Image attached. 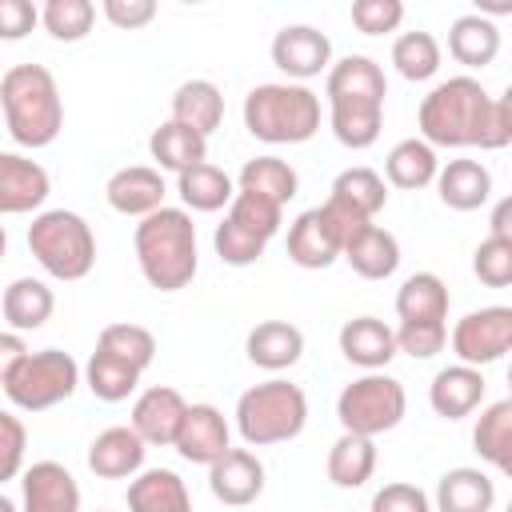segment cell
Segmentation results:
<instances>
[{
    "label": "cell",
    "instance_id": "cell-13",
    "mask_svg": "<svg viewBox=\"0 0 512 512\" xmlns=\"http://www.w3.org/2000/svg\"><path fill=\"white\" fill-rule=\"evenodd\" d=\"M24 512H80V484L56 460H36L20 472Z\"/></svg>",
    "mask_w": 512,
    "mask_h": 512
},
{
    "label": "cell",
    "instance_id": "cell-18",
    "mask_svg": "<svg viewBox=\"0 0 512 512\" xmlns=\"http://www.w3.org/2000/svg\"><path fill=\"white\" fill-rule=\"evenodd\" d=\"M144 436L128 424H116V428H104L92 444H88V468L100 476V480H128L144 468Z\"/></svg>",
    "mask_w": 512,
    "mask_h": 512
},
{
    "label": "cell",
    "instance_id": "cell-17",
    "mask_svg": "<svg viewBox=\"0 0 512 512\" xmlns=\"http://www.w3.org/2000/svg\"><path fill=\"white\" fill-rule=\"evenodd\" d=\"M164 176L160 168H148V164H128L120 172L108 176L104 184V200L112 204V212L120 216H152L164 208Z\"/></svg>",
    "mask_w": 512,
    "mask_h": 512
},
{
    "label": "cell",
    "instance_id": "cell-37",
    "mask_svg": "<svg viewBox=\"0 0 512 512\" xmlns=\"http://www.w3.org/2000/svg\"><path fill=\"white\" fill-rule=\"evenodd\" d=\"M236 188H240V192L268 196V200H276V204H288V200L296 196V188H300V176H296V168H292L288 160H280V156H256V160H248V164L240 168Z\"/></svg>",
    "mask_w": 512,
    "mask_h": 512
},
{
    "label": "cell",
    "instance_id": "cell-41",
    "mask_svg": "<svg viewBox=\"0 0 512 512\" xmlns=\"http://www.w3.org/2000/svg\"><path fill=\"white\" fill-rule=\"evenodd\" d=\"M92 20H96L92 0H48L40 8V24L48 28L52 40H64V44L84 40L92 32Z\"/></svg>",
    "mask_w": 512,
    "mask_h": 512
},
{
    "label": "cell",
    "instance_id": "cell-48",
    "mask_svg": "<svg viewBox=\"0 0 512 512\" xmlns=\"http://www.w3.org/2000/svg\"><path fill=\"white\" fill-rule=\"evenodd\" d=\"M104 16H108V24L132 32V28H144L156 20V0H104Z\"/></svg>",
    "mask_w": 512,
    "mask_h": 512
},
{
    "label": "cell",
    "instance_id": "cell-28",
    "mask_svg": "<svg viewBox=\"0 0 512 512\" xmlns=\"http://www.w3.org/2000/svg\"><path fill=\"white\" fill-rule=\"evenodd\" d=\"M496 484L480 468H448L436 484V512H492Z\"/></svg>",
    "mask_w": 512,
    "mask_h": 512
},
{
    "label": "cell",
    "instance_id": "cell-24",
    "mask_svg": "<svg viewBox=\"0 0 512 512\" xmlns=\"http://www.w3.org/2000/svg\"><path fill=\"white\" fill-rule=\"evenodd\" d=\"M56 308V296L44 280H32V276H20L4 288V300H0V312H4V324L8 332H36L48 324Z\"/></svg>",
    "mask_w": 512,
    "mask_h": 512
},
{
    "label": "cell",
    "instance_id": "cell-54",
    "mask_svg": "<svg viewBox=\"0 0 512 512\" xmlns=\"http://www.w3.org/2000/svg\"><path fill=\"white\" fill-rule=\"evenodd\" d=\"M0 512H16V508H12V500H0Z\"/></svg>",
    "mask_w": 512,
    "mask_h": 512
},
{
    "label": "cell",
    "instance_id": "cell-57",
    "mask_svg": "<svg viewBox=\"0 0 512 512\" xmlns=\"http://www.w3.org/2000/svg\"><path fill=\"white\" fill-rule=\"evenodd\" d=\"M100 512H104V508H100Z\"/></svg>",
    "mask_w": 512,
    "mask_h": 512
},
{
    "label": "cell",
    "instance_id": "cell-30",
    "mask_svg": "<svg viewBox=\"0 0 512 512\" xmlns=\"http://www.w3.org/2000/svg\"><path fill=\"white\" fill-rule=\"evenodd\" d=\"M176 124L200 132V136H212L224 120V96L212 80H184L176 92H172V116Z\"/></svg>",
    "mask_w": 512,
    "mask_h": 512
},
{
    "label": "cell",
    "instance_id": "cell-43",
    "mask_svg": "<svg viewBox=\"0 0 512 512\" xmlns=\"http://www.w3.org/2000/svg\"><path fill=\"white\" fill-rule=\"evenodd\" d=\"M472 272L488 288H508L512 284V244L500 240V236L480 240L476 252H472Z\"/></svg>",
    "mask_w": 512,
    "mask_h": 512
},
{
    "label": "cell",
    "instance_id": "cell-9",
    "mask_svg": "<svg viewBox=\"0 0 512 512\" xmlns=\"http://www.w3.org/2000/svg\"><path fill=\"white\" fill-rule=\"evenodd\" d=\"M408 412V396H404V384L388 372H364L360 380L344 384V392L336 396V416H340V428L344 432H356V436H380V432H392Z\"/></svg>",
    "mask_w": 512,
    "mask_h": 512
},
{
    "label": "cell",
    "instance_id": "cell-14",
    "mask_svg": "<svg viewBox=\"0 0 512 512\" xmlns=\"http://www.w3.org/2000/svg\"><path fill=\"white\" fill-rule=\"evenodd\" d=\"M208 488L220 504L228 508H248L264 492V464L248 448H228L212 468H208Z\"/></svg>",
    "mask_w": 512,
    "mask_h": 512
},
{
    "label": "cell",
    "instance_id": "cell-33",
    "mask_svg": "<svg viewBox=\"0 0 512 512\" xmlns=\"http://www.w3.org/2000/svg\"><path fill=\"white\" fill-rule=\"evenodd\" d=\"M376 472V440L340 432V440L328 448V480L336 488H364Z\"/></svg>",
    "mask_w": 512,
    "mask_h": 512
},
{
    "label": "cell",
    "instance_id": "cell-16",
    "mask_svg": "<svg viewBox=\"0 0 512 512\" xmlns=\"http://www.w3.org/2000/svg\"><path fill=\"white\" fill-rule=\"evenodd\" d=\"M188 464H216L228 448H232V432H228V420L216 404H188V416H184V428L172 444Z\"/></svg>",
    "mask_w": 512,
    "mask_h": 512
},
{
    "label": "cell",
    "instance_id": "cell-4",
    "mask_svg": "<svg viewBox=\"0 0 512 512\" xmlns=\"http://www.w3.org/2000/svg\"><path fill=\"white\" fill-rule=\"evenodd\" d=\"M136 264L160 292H180L196 276V224L184 208H160L136 224Z\"/></svg>",
    "mask_w": 512,
    "mask_h": 512
},
{
    "label": "cell",
    "instance_id": "cell-7",
    "mask_svg": "<svg viewBox=\"0 0 512 512\" xmlns=\"http://www.w3.org/2000/svg\"><path fill=\"white\" fill-rule=\"evenodd\" d=\"M28 252L40 260V268L56 280H84L96 264V236L80 212L52 208L32 216L28 224Z\"/></svg>",
    "mask_w": 512,
    "mask_h": 512
},
{
    "label": "cell",
    "instance_id": "cell-12",
    "mask_svg": "<svg viewBox=\"0 0 512 512\" xmlns=\"http://www.w3.org/2000/svg\"><path fill=\"white\" fill-rule=\"evenodd\" d=\"M340 256H344V236L332 224V216L324 212V204L308 208L292 220V228H288V260L292 264L320 272V268H332Z\"/></svg>",
    "mask_w": 512,
    "mask_h": 512
},
{
    "label": "cell",
    "instance_id": "cell-47",
    "mask_svg": "<svg viewBox=\"0 0 512 512\" xmlns=\"http://www.w3.org/2000/svg\"><path fill=\"white\" fill-rule=\"evenodd\" d=\"M372 512H432V504L416 484L396 480V484H384L372 496Z\"/></svg>",
    "mask_w": 512,
    "mask_h": 512
},
{
    "label": "cell",
    "instance_id": "cell-42",
    "mask_svg": "<svg viewBox=\"0 0 512 512\" xmlns=\"http://www.w3.org/2000/svg\"><path fill=\"white\" fill-rule=\"evenodd\" d=\"M212 244H216V256H220L224 264H232V268H248V264H256V260L264 256V248H268L264 236H256L252 228L236 224L232 216H224V220L216 224Z\"/></svg>",
    "mask_w": 512,
    "mask_h": 512
},
{
    "label": "cell",
    "instance_id": "cell-55",
    "mask_svg": "<svg viewBox=\"0 0 512 512\" xmlns=\"http://www.w3.org/2000/svg\"><path fill=\"white\" fill-rule=\"evenodd\" d=\"M508 400H512V368H508Z\"/></svg>",
    "mask_w": 512,
    "mask_h": 512
},
{
    "label": "cell",
    "instance_id": "cell-44",
    "mask_svg": "<svg viewBox=\"0 0 512 512\" xmlns=\"http://www.w3.org/2000/svg\"><path fill=\"white\" fill-rule=\"evenodd\" d=\"M400 20H404V4H400V0H356V4H352V24H356L364 36L396 32Z\"/></svg>",
    "mask_w": 512,
    "mask_h": 512
},
{
    "label": "cell",
    "instance_id": "cell-45",
    "mask_svg": "<svg viewBox=\"0 0 512 512\" xmlns=\"http://www.w3.org/2000/svg\"><path fill=\"white\" fill-rule=\"evenodd\" d=\"M396 344L412 360H428L448 344V324H400L396 328Z\"/></svg>",
    "mask_w": 512,
    "mask_h": 512
},
{
    "label": "cell",
    "instance_id": "cell-1",
    "mask_svg": "<svg viewBox=\"0 0 512 512\" xmlns=\"http://www.w3.org/2000/svg\"><path fill=\"white\" fill-rule=\"evenodd\" d=\"M420 136L432 148H484L496 152L508 144L496 96L484 92L472 76H448L420 100Z\"/></svg>",
    "mask_w": 512,
    "mask_h": 512
},
{
    "label": "cell",
    "instance_id": "cell-35",
    "mask_svg": "<svg viewBox=\"0 0 512 512\" xmlns=\"http://www.w3.org/2000/svg\"><path fill=\"white\" fill-rule=\"evenodd\" d=\"M384 176H388V184H396V188H424V184H432L436 176H440V160H436V148L428 144V140H400L388 156H384Z\"/></svg>",
    "mask_w": 512,
    "mask_h": 512
},
{
    "label": "cell",
    "instance_id": "cell-39",
    "mask_svg": "<svg viewBox=\"0 0 512 512\" xmlns=\"http://www.w3.org/2000/svg\"><path fill=\"white\" fill-rule=\"evenodd\" d=\"M392 64H396V72L404 76V80H432L436 72H440V44H436V36L432 32H404V36H396V44H392Z\"/></svg>",
    "mask_w": 512,
    "mask_h": 512
},
{
    "label": "cell",
    "instance_id": "cell-53",
    "mask_svg": "<svg viewBox=\"0 0 512 512\" xmlns=\"http://www.w3.org/2000/svg\"><path fill=\"white\" fill-rule=\"evenodd\" d=\"M496 108H500V120H504V132H508V140H512V84L496 96Z\"/></svg>",
    "mask_w": 512,
    "mask_h": 512
},
{
    "label": "cell",
    "instance_id": "cell-10",
    "mask_svg": "<svg viewBox=\"0 0 512 512\" xmlns=\"http://www.w3.org/2000/svg\"><path fill=\"white\" fill-rule=\"evenodd\" d=\"M452 352L460 364L484 368L500 356L512 352V308L508 304H488L456 320L452 328Z\"/></svg>",
    "mask_w": 512,
    "mask_h": 512
},
{
    "label": "cell",
    "instance_id": "cell-52",
    "mask_svg": "<svg viewBox=\"0 0 512 512\" xmlns=\"http://www.w3.org/2000/svg\"><path fill=\"white\" fill-rule=\"evenodd\" d=\"M476 16H512V0H476Z\"/></svg>",
    "mask_w": 512,
    "mask_h": 512
},
{
    "label": "cell",
    "instance_id": "cell-26",
    "mask_svg": "<svg viewBox=\"0 0 512 512\" xmlns=\"http://www.w3.org/2000/svg\"><path fill=\"white\" fill-rule=\"evenodd\" d=\"M344 260L352 264L356 276L364 280H388L396 268H400V240L380 228V224H368L364 232H356L344 248Z\"/></svg>",
    "mask_w": 512,
    "mask_h": 512
},
{
    "label": "cell",
    "instance_id": "cell-40",
    "mask_svg": "<svg viewBox=\"0 0 512 512\" xmlns=\"http://www.w3.org/2000/svg\"><path fill=\"white\" fill-rule=\"evenodd\" d=\"M96 348H104V352H112V356L136 364L140 372L156 360V336H152L144 324H128V320H120V324H104L100 336H96Z\"/></svg>",
    "mask_w": 512,
    "mask_h": 512
},
{
    "label": "cell",
    "instance_id": "cell-22",
    "mask_svg": "<svg viewBox=\"0 0 512 512\" xmlns=\"http://www.w3.org/2000/svg\"><path fill=\"white\" fill-rule=\"evenodd\" d=\"M244 352L256 368L264 372H284L292 368L300 356H304V332L288 320H260L248 340H244Z\"/></svg>",
    "mask_w": 512,
    "mask_h": 512
},
{
    "label": "cell",
    "instance_id": "cell-8",
    "mask_svg": "<svg viewBox=\"0 0 512 512\" xmlns=\"http://www.w3.org/2000/svg\"><path fill=\"white\" fill-rule=\"evenodd\" d=\"M0 384H4V396L16 408L44 412V408H56L60 400H68L76 392L80 364L60 348H40V352H28L20 364L4 368Z\"/></svg>",
    "mask_w": 512,
    "mask_h": 512
},
{
    "label": "cell",
    "instance_id": "cell-25",
    "mask_svg": "<svg viewBox=\"0 0 512 512\" xmlns=\"http://www.w3.org/2000/svg\"><path fill=\"white\" fill-rule=\"evenodd\" d=\"M448 52L464 68H488L496 60V52H500V28H496V20L476 16V12L456 16L452 28H448Z\"/></svg>",
    "mask_w": 512,
    "mask_h": 512
},
{
    "label": "cell",
    "instance_id": "cell-23",
    "mask_svg": "<svg viewBox=\"0 0 512 512\" xmlns=\"http://www.w3.org/2000/svg\"><path fill=\"white\" fill-rule=\"evenodd\" d=\"M436 192L452 212H476L492 196V172L480 160H448L436 176Z\"/></svg>",
    "mask_w": 512,
    "mask_h": 512
},
{
    "label": "cell",
    "instance_id": "cell-15",
    "mask_svg": "<svg viewBox=\"0 0 512 512\" xmlns=\"http://www.w3.org/2000/svg\"><path fill=\"white\" fill-rule=\"evenodd\" d=\"M184 416H188V400L168 388V384H156V388H144L132 404V428L144 436V444H176L180 428H184Z\"/></svg>",
    "mask_w": 512,
    "mask_h": 512
},
{
    "label": "cell",
    "instance_id": "cell-50",
    "mask_svg": "<svg viewBox=\"0 0 512 512\" xmlns=\"http://www.w3.org/2000/svg\"><path fill=\"white\" fill-rule=\"evenodd\" d=\"M488 236H500V240L512 244V196L496 200V208H492V216H488Z\"/></svg>",
    "mask_w": 512,
    "mask_h": 512
},
{
    "label": "cell",
    "instance_id": "cell-49",
    "mask_svg": "<svg viewBox=\"0 0 512 512\" xmlns=\"http://www.w3.org/2000/svg\"><path fill=\"white\" fill-rule=\"evenodd\" d=\"M36 20H40V8L32 0H0V36L4 40H20L24 32H32Z\"/></svg>",
    "mask_w": 512,
    "mask_h": 512
},
{
    "label": "cell",
    "instance_id": "cell-56",
    "mask_svg": "<svg viewBox=\"0 0 512 512\" xmlns=\"http://www.w3.org/2000/svg\"><path fill=\"white\" fill-rule=\"evenodd\" d=\"M504 512H512V500H508V508H504Z\"/></svg>",
    "mask_w": 512,
    "mask_h": 512
},
{
    "label": "cell",
    "instance_id": "cell-5",
    "mask_svg": "<svg viewBox=\"0 0 512 512\" xmlns=\"http://www.w3.org/2000/svg\"><path fill=\"white\" fill-rule=\"evenodd\" d=\"M244 128L264 144H304L320 128V96L304 84H256L244 96Z\"/></svg>",
    "mask_w": 512,
    "mask_h": 512
},
{
    "label": "cell",
    "instance_id": "cell-38",
    "mask_svg": "<svg viewBox=\"0 0 512 512\" xmlns=\"http://www.w3.org/2000/svg\"><path fill=\"white\" fill-rule=\"evenodd\" d=\"M140 376H144V372H140L136 364H128V360H120V356H112V352H104V348H96L92 360H88V368H84V380H88L92 396L104 400V404L128 400V396L136 392Z\"/></svg>",
    "mask_w": 512,
    "mask_h": 512
},
{
    "label": "cell",
    "instance_id": "cell-34",
    "mask_svg": "<svg viewBox=\"0 0 512 512\" xmlns=\"http://www.w3.org/2000/svg\"><path fill=\"white\" fill-rule=\"evenodd\" d=\"M176 192H180V200L192 208V212H220L224 204H232L236 200V184H232V176L224 172V168H216V164H196V168H188V172H180L176 176Z\"/></svg>",
    "mask_w": 512,
    "mask_h": 512
},
{
    "label": "cell",
    "instance_id": "cell-46",
    "mask_svg": "<svg viewBox=\"0 0 512 512\" xmlns=\"http://www.w3.org/2000/svg\"><path fill=\"white\" fill-rule=\"evenodd\" d=\"M0 436H4V460H0V476L4 480H16L20 476V464H24V448H28V428L20 424L16 412H0Z\"/></svg>",
    "mask_w": 512,
    "mask_h": 512
},
{
    "label": "cell",
    "instance_id": "cell-3",
    "mask_svg": "<svg viewBox=\"0 0 512 512\" xmlns=\"http://www.w3.org/2000/svg\"><path fill=\"white\" fill-rule=\"evenodd\" d=\"M0 108L20 148H48L64 128V100L44 64H12L0 80Z\"/></svg>",
    "mask_w": 512,
    "mask_h": 512
},
{
    "label": "cell",
    "instance_id": "cell-2",
    "mask_svg": "<svg viewBox=\"0 0 512 512\" xmlns=\"http://www.w3.org/2000/svg\"><path fill=\"white\" fill-rule=\"evenodd\" d=\"M324 96H328L332 136L344 148L364 152V148H372L380 140L388 80H384V68L372 56H344V60H336L328 68Z\"/></svg>",
    "mask_w": 512,
    "mask_h": 512
},
{
    "label": "cell",
    "instance_id": "cell-6",
    "mask_svg": "<svg viewBox=\"0 0 512 512\" xmlns=\"http://www.w3.org/2000/svg\"><path fill=\"white\" fill-rule=\"evenodd\" d=\"M308 424V396L292 380H264L252 384L236 400V428L244 444L264 448V444H284L296 440Z\"/></svg>",
    "mask_w": 512,
    "mask_h": 512
},
{
    "label": "cell",
    "instance_id": "cell-29",
    "mask_svg": "<svg viewBox=\"0 0 512 512\" xmlns=\"http://www.w3.org/2000/svg\"><path fill=\"white\" fill-rule=\"evenodd\" d=\"M128 512H192V500L172 468H144L128 484Z\"/></svg>",
    "mask_w": 512,
    "mask_h": 512
},
{
    "label": "cell",
    "instance_id": "cell-20",
    "mask_svg": "<svg viewBox=\"0 0 512 512\" xmlns=\"http://www.w3.org/2000/svg\"><path fill=\"white\" fill-rule=\"evenodd\" d=\"M480 400H484V376H480V368H472V364H448V368H440V372L432 376V384H428V404H432V412L444 416V420H464V416H472V412L480 408Z\"/></svg>",
    "mask_w": 512,
    "mask_h": 512
},
{
    "label": "cell",
    "instance_id": "cell-32",
    "mask_svg": "<svg viewBox=\"0 0 512 512\" xmlns=\"http://www.w3.org/2000/svg\"><path fill=\"white\" fill-rule=\"evenodd\" d=\"M472 448L480 452V460H488L492 468H500L504 476H512V400H496L476 416L472 428Z\"/></svg>",
    "mask_w": 512,
    "mask_h": 512
},
{
    "label": "cell",
    "instance_id": "cell-36",
    "mask_svg": "<svg viewBox=\"0 0 512 512\" xmlns=\"http://www.w3.org/2000/svg\"><path fill=\"white\" fill-rule=\"evenodd\" d=\"M328 200H336V204H344L348 212L372 220V216L388 204V188H384V176H380L376 168L356 164V168H344V172L332 180Z\"/></svg>",
    "mask_w": 512,
    "mask_h": 512
},
{
    "label": "cell",
    "instance_id": "cell-21",
    "mask_svg": "<svg viewBox=\"0 0 512 512\" xmlns=\"http://www.w3.org/2000/svg\"><path fill=\"white\" fill-rule=\"evenodd\" d=\"M340 352H344L348 364H356L364 372H380L400 352L396 328H388L376 316H356V320H348L340 328Z\"/></svg>",
    "mask_w": 512,
    "mask_h": 512
},
{
    "label": "cell",
    "instance_id": "cell-19",
    "mask_svg": "<svg viewBox=\"0 0 512 512\" xmlns=\"http://www.w3.org/2000/svg\"><path fill=\"white\" fill-rule=\"evenodd\" d=\"M52 192L48 172L36 160H24L16 152L0 156V212L20 216V212H36Z\"/></svg>",
    "mask_w": 512,
    "mask_h": 512
},
{
    "label": "cell",
    "instance_id": "cell-27",
    "mask_svg": "<svg viewBox=\"0 0 512 512\" xmlns=\"http://www.w3.org/2000/svg\"><path fill=\"white\" fill-rule=\"evenodd\" d=\"M400 324H444L448 320V288L436 272H412L396 292Z\"/></svg>",
    "mask_w": 512,
    "mask_h": 512
},
{
    "label": "cell",
    "instance_id": "cell-51",
    "mask_svg": "<svg viewBox=\"0 0 512 512\" xmlns=\"http://www.w3.org/2000/svg\"><path fill=\"white\" fill-rule=\"evenodd\" d=\"M24 356H28V348H24L20 332H8V328H4V336H0V372L12 368V364H20Z\"/></svg>",
    "mask_w": 512,
    "mask_h": 512
},
{
    "label": "cell",
    "instance_id": "cell-11",
    "mask_svg": "<svg viewBox=\"0 0 512 512\" xmlns=\"http://www.w3.org/2000/svg\"><path fill=\"white\" fill-rule=\"evenodd\" d=\"M272 64L292 80H312L332 68V40L312 24H284L272 36Z\"/></svg>",
    "mask_w": 512,
    "mask_h": 512
},
{
    "label": "cell",
    "instance_id": "cell-31",
    "mask_svg": "<svg viewBox=\"0 0 512 512\" xmlns=\"http://www.w3.org/2000/svg\"><path fill=\"white\" fill-rule=\"evenodd\" d=\"M148 152H152V160H156L164 172H176V176H180V172H188V168H196V164L208 160V136L184 128V124H176V120H164V124L148 136Z\"/></svg>",
    "mask_w": 512,
    "mask_h": 512
}]
</instances>
